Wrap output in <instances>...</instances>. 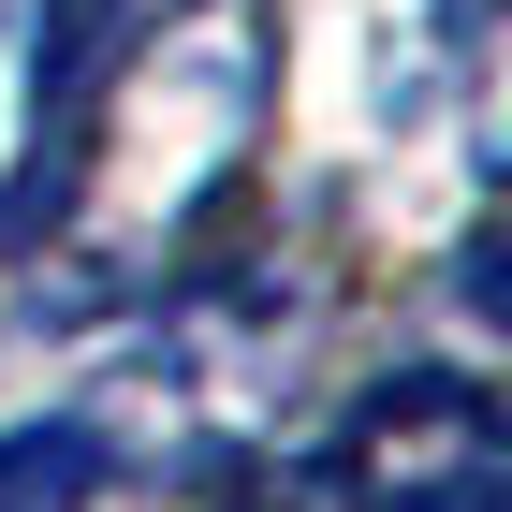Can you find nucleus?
<instances>
[{
	"label": "nucleus",
	"mask_w": 512,
	"mask_h": 512,
	"mask_svg": "<svg viewBox=\"0 0 512 512\" xmlns=\"http://www.w3.org/2000/svg\"><path fill=\"white\" fill-rule=\"evenodd\" d=\"M337 483H352L366 512H512V425L483 381H395L352 410V439H337Z\"/></svg>",
	"instance_id": "nucleus-1"
}]
</instances>
